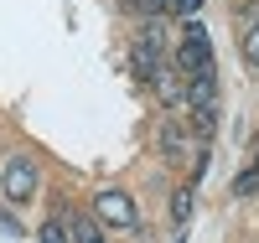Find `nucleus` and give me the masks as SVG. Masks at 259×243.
<instances>
[{
	"label": "nucleus",
	"mask_w": 259,
	"mask_h": 243,
	"mask_svg": "<svg viewBox=\"0 0 259 243\" xmlns=\"http://www.w3.org/2000/svg\"><path fill=\"white\" fill-rule=\"evenodd\" d=\"M187 104H192V114H207V109H218V73H197L187 83Z\"/></svg>",
	"instance_id": "obj_5"
},
{
	"label": "nucleus",
	"mask_w": 259,
	"mask_h": 243,
	"mask_svg": "<svg viewBox=\"0 0 259 243\" xmlns=\"http://www.w3.org/2000/svg\"><path fill=\"white\" fill-rule=\"evenodd\" d=\"M36 243H73V233H68V223H62V217H52V223H41Z\"/></svg>",
	"instance_id": "obj_9"
},
{
	"label": "nucleus",
	"mask_w": 259,
	"mask_h": 243,
	"mask_svg": "<svg viewBox=\"0 0 259 243\" xmlns=\"http://www.w3.org/2000/svg\"><path fill=\"white\" fill-rule=\"evenodd\" d=\"M57 217L68 223L73 243H104V228H99V217H89V212H73V207H57Z\"/></svg>",
	"instance_id": "obj_6"
},
{
	"label": "nucleus",
	"mask_w": 259,
	"mask_h": 243,
	"mask_svg": "<svg viewBox=\"0 0 259 243\" xmlns=\"http://www.w3.org/2000/svg\"><path fill=\"white\" fill-rule=\"evenodd\" d=\"M171 11H182L187 21H197V11H202V0H171Z\"/></svg>",
	"instance_id": "obj_13"
},
{
	"label": "nucleus",
	"mask_w": 259,
	"mask_h": 243,
	"mask_svg": "<svg viewBox=\"0 0 259 243\" xmlns=\"http://www.w3.org/2000/svg\"><path fill=\"white\" fill-rule=\"evenodd\" d=\"M177 68L187 78H197L212 68V47H207V31H202V21H187V31H182V47H177Z\"/></svg>",
	"instance_id": "obj_2"
},
{
	"label": "nucleus",
	"mask_w": 259,
	"mask_h": 243,
	"mask_svg": "<svg viewBox=\"0 0 259 243\" xmlns=\"http://www.w3.org/2000/svg\"><path fill=\"white\" fill-rule=\"evenodd\" d=\"M156 93H161V104H182V99H187V83H182L177 73H161V78H156Z\"/></svg>",
	"instance_id": "obj_7"
},
{
	"label": "nucleus",
	"mask_w": 259,
	"mask_h": 243,
	"mask_svg": "<svg viewBox=\"0 0 259 243\" xmlns=\"http://www.w3.org/2000/svg\"><path fill=\"white\" fill-rule=\"evenodd\" d=\"M244 62H249V68H259V21H249V26H244Z\"/></svg>",
	"instance_id": "obj_12"
},
{
	"label": "nucleus",
	"mask_w": 259,
	"mask_h": 243,
	"mask_svg": "<svg viewBox=\"0 0 259 243\" xmlns=\"http://www.w3.org/2000/svg\"><path fill=\"white\" fill-rule=\"evenodd\" d=\"M161 47H166V31H161V21H150V26L135 36V52H130V62H135V78L145 83H156L166 68H161Z\"/></svg>",
	"instance_id": "obj_1"
},
{
	"label": "nucleus",
	"mask_w": 259,
	"mask_h": 243,
	"mask_svg": "<svg viewBox=\"0 0 259 243\" xmlns=\"http://www.w3.org/2000/svg\"><path fill=\"white\" fill-rule=\"evenodd\" d=\"M254 166H259V156H254Z\"/></svg>",
	"instance_id": "obj_16"
},
{
	"label": "nucleus",
	"mask_w": 259,
	"mask_h": 243,
	"mask_svg": "<svg viewBox=\"0 0 259 243\" xmlns=\"http://www.w3.org/2000/svg\"><path fill=\"white\" fill-rule=\"evenodd\" d=\"M233 197H259V166L233 176Z\"/></svg>",
	"instance_id": "obj_11"
},
{
	"label": "nucleus",
	"mask_w": 259,
	"mask_h": 243,
	"mask_svg": "<svg viewBox=\"0 0 259 243\" xmlns=\"http://www.w3.org/2000/svg\"><path fill=\"white\" fill-rule=\"evenodd\" d=\"M36 161L31 156H11L6 161V176H0V186H6V202H16V207H26L31 197H36Z\"/></svg>",
	"instance_id": "obj_3"
},
{
	"label": "nucleus",
	"mask_w": 259,
	"mask_h": 243,
	"mask_svg": "<svg viewBox=\"0 0 259 243\" xmlns=\"http://www.w3.org/2000/svg\"><path fill=\"white\" fill-rule=\"evenodd\" d=\"M135 6H140V16H161V11L171 6V0H135Z\"/></svg>",
	"instance_id": "obj_14"
},
{
	"label": "nucleus",
	"mask_w": 259,
	"mask_h": 243,
	"mask_svg": "<svg viewBox=\"0 0 259 243\" xmlns=\"http://www.w3.org/2000/svg\"><path fill=\"white\" fill-rule=\"evenodd\" d=\"M161 150H166L171 161H182V150H187V140H182V129H177V124H166V129H161Z\"/></svg>",
	"instance_id": "obj_10"
},
{
	"label": "nucleus",
	"mask_w": 259,
	"mask_h": 243,
	"mask_svg": "<svg viewBox=\"0 0 259 243\" xmlns=\"http://www.w3.org/2000/svg\"><path fill=\"white\" fill-rule=\"evenodd\" d=\"M192 202H197V197H192V186H182L177 197H171V217H177V228H187V217H192Z\"/></svg>",
	"instance_id": "obj_8"
},
{
	"label": "nucleus",
	"mask_w": 259,
	"mask_h": 243,
	"mask_svg": "<svg viewBox=\"0 0 259 243\" xmlns=\"http://www.w3.org/2000/svg\"><path fill=\"white\" fill-rule=\"evenodd\" d=\"M94 217L99 223H109V228H135L140 217H135V202H130V191H99L94 197Z\"/></svg>",
	"instance_id": "obj_4"
},
{
	"label": "nucleus",
	"mask_w": 259,
	"mask_h": 243,
	"mask_svg": "<svg viewBox=\"0 0 259 243\" xmlns=\"http://www.w3.org/2000/svg\"><path fill=\"white\" fill-rule=\"evenodd\" d=\"M0 233H6V238H21V223H16L11 212H0Z\"/></svg>",
	"instance_id": "obj_15"
}]
</instances>
